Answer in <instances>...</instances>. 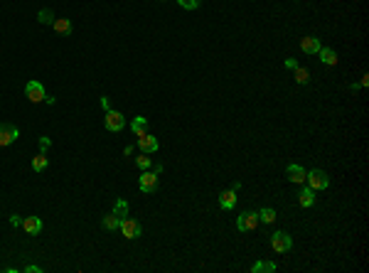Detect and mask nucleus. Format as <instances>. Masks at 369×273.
<instances>
[{
	"instance_id": "f257e3e1",
	"label": "nucleus",
	"mask_w": 369,
	"mask_h": 273,
	"mask_svg": "<svg viewBox=\"0 0 369 273\" xmlns=\"http://www.w3.org/2000/svg\"><path fill=\"white\" fill-rule=\"evenodd\" d=\"M305 180H308V187H310V189H327V187H330V177H327V172H322V170H310V172L305 175Z\"/></svg>"
},
{
	"instance_id": "f03ea898",
	"label": "nucleus",
	"mask_w": 369,
	"mask_h": 273,
	"mask_svg": "<svg viewBox=\"0 0 369 273\" xmlns=\"http://www.w3.org/2000/svg\"><path fill=\"white\" fill-rule=\"evenodd\" d=\"M271 246H273V251H278V254L290 251V246H293L290 234H285V231H276V234H271Z\"/></svg>"
},
{
	"instance_id": "7ed1b4c3",
	"label": "nucleus",
	"mask_w": 369,
	"mask_h": 273,
	"mask_svg": "<svg viewBox=\"0 0 369 273\" xmlns=\"http://www.w3.org/2000/svg\"><path fill=\"white\" fill-rule=\"evenodd\" d=\"M103 126H106V131H111V133H118V131L126 126V119H123L118 111H106Z\"/></svg>"
},
{
	"instance_id": "20e7f679",
	"label": "nucleus",
	"mask_w": 369,
	"mask_h": 273,
	"mask_svg": "<svg viewBox=\"0 0 369 273\" xmlns=\"http://www.w3.org/2000/svg\"><path fill=\"white\" fill-rule=\"evenodd\" d=\"M17 138H20L17 126H13V123H0V148H5V145L15 143Z\"/></svg>"
},
{
	"instance_id": "39448f33",
	"label": "nucleus",
	"mask_w": 369,
	"mask_h": 273,
	"mask_svg": "<svg viewBox=\"0 0 369 273\" xmlns=\"http://www.w3.org/2000/svg\"><path fill=\"white\" fill-rule=\"evenodd\" d=\"M118 229H121V234H123L126 239H138V237H140V231H143V229H140V224H138L135 219H128V217H123V219H121V226H118Z\"/></svg>"
},
{
	"instance_id": "423d86ee",
	"label": "nucleus",
	"mask_w": 369,
	"mask_h": 273,
	"mask_svg": "<svg viewBox=\"0 0 369 273\" xmlns=\"http://www.w3.org/2000/svg\"><path fill=\"white\" fill-rule=\"evenodd\" d=\"M25 96L32 101V103H40V101H45V86L40 84V82H27V86H25Z\"/></svg>"
},
{
	"instance_id": "0eeeda50",
	"label": "nucleus",
	"mask_w": 369,
	"mask_h": 273,
	"mask_svg": "<svg viewBox=\"0 0 369 273\" xmlns=\"http://www.w3.org/2000/svg\"><path fill=\"white\" fill-rule=\"evenodd\" d=\"M158 189V172H151V170H143L140 175V192L145 194H151Z\"/></svg>"
},
{
	"instance_id": "6e6552de",
	"label": "nucleus",
	"mask_w": 369,
	"mask_h": 273,
	"mask_svg": "<svg viewBox=\"0 0 369 273\" xmlns=\"http://www.w3.org/2000/svg\"><path fill=\"white\" fill-rule=\"evenodd\" d=\"M256 224H258V214L256 212H241L239 219H236V229L239 231H251V229H256Z\"/></svg>"
},
{
	"instance_id": "1a4fd4ad",
	"label": "nucleus",
	"mask_w": 369,
	"mask_h": 273,
	"mask_svg": "<svg viewBox=\"0 0 369 273\" xmlns=\"http://www.w3.org/2000/svg\"><path fill=\"white\" fill-rule=\"evenodd\" d=\"M138 148H140V153H158V138L155 136H151V133H143L140 138H138Z\"/></svg>"
},
{
	"instance_id": "9d476101",
	"label": "nucleus",
	"mask_w": 369,
	"mask_h": 273,
	"mask_svg": "<svg viewBox=\"0 0 369 273\" xmlns=\"http://www.w3.org/2000/svg\"><path fill=\"white\" fill-rule=\"evenodd\" d=\"M22 229L30 234V237H37L42 231V219L40 217H25L22 219Z\"/></svg>"
},
{
	"instance_id": "9b49d317",
	"label": "nucleus",
	"mask_w": 369,
	"mask_h": 273,
	"mask_svg": "<svg viewBox=\"0 0 369 273\" xmlns=\"http://www.w3.org/2000/svg\"><path fill=\"white\" fill-rule=\"evenodd\" d=\"M285 175H288V180H290V182H295V185H303L308 172H305V168H301V165H288Z\"/></svg>"
},
{
	"instance_id": "f8f14e48",
	"label": "nucleus",
	"mask_w": 369,
	"mask_h": 273,
	"mask_svg": "<svg viewBox=\"0 0 369 273\" xmlns=\"http://www.w3.org/2000/svg\"><path fill=\"white\" fill-rule=\"evenodd\" d=\"M320 40H318V37H303V40H301V50L305 52V54H318L320 52Z\"/></svg>"
},
{
	"instance_id": "ddd939ff",
	"label": "nucleus",
	"mask_w": 369,
	"mask_h": 273,
	"mask_svg": "<svg viewBox=\"0 0 369 273\" xmlns=\"http://www.w3.org/2000/svg\"><path fill=\"white\" fill-rule=\"evenodd\" d=\"M318 57H320V62L327 64V67H335V64H337V52L332 50V47H320Z\"/></svg>"
},
{
	"instance_id": "4468645a",
	"label": "nucleus",
	"mask_w": 369,
	"mask_h": 273,
	"mask_svg": "<svg viewBox=\"0 0 369 273\" xmlns=\"http://www.w3.org/2000/svg\"><path fill=\"white\" fill-rule=\"evenodd\" d=\"M219 205H221V209H234V205H236V189L221 192L219 194Z\"/></svg>"
},
{
	"instance_id": "2eb2a0df",
	"label": "nucleus",
	"mask_w": 369,
	"mask_h": 273,
	"mask_svg": "<svg viewBox=\"0 0 369 273\" xmlns=\"http://www.w3.org/2000/svg\"><path fill=\"white\" fill-rule=\"evenodd\" d=\"M52 27H54L57 34H71V22H69L67 17H57V20L52 22Z\"/></svg>"
},
{
	"instance_id": "dca6fc26",
	"label": "nucleus",
	"mask_w": 369,
	"mask_h": 273,
	"mask_svg": "<svg viewBox=\"0 0 369 273\" xmlns=\"http://www.w3.org/2000/svg\"><path fill=\"white\" fill-rule=\"evenodd\" d=\"M101 224H103V229H108V231H116V229L121 226V217H116L114 212H111V214H106V217L101 219Z\"/></svg>"
},
{
	"instance_id": "f3484780",
	"label": "nucleus",
	"mask_w": 369,
	"mask_h": 273,
	"mask_svg": "<svg viewBox=\"0 0 369 273\" xmlns=\"http://www.w3.org/2000/svg\"><path fill=\"white\" fill-rule=\"evenodd\" d=\"M251 271H253V273H273V271H276V263H273V261H258V263L251 266Z\"/></svg>"
},
{
	"instance_id": "a211bd4d",
	"label": "nucleus",
	"mask_w": 369,
	"mask_h": 273,
	"mask_svg": "<svg viewBox=\"0 0 369 273\" xmlns=\"http://www.w3.org/2000/svg\"><path fill=\"white\" fill-rule=\"evenodd\" d=\"M145 128H148V121L143 119V116H135V119H133V123H131V131L140 138L143 133H145Z\"/></svg>"
},
{
	"instance_id": "6ab92c4d",
	"label": "nucleus",
	"mask_w": 369,
	"mask_h": 273,
	"mask_svg": "<svg viewBox=\"0 0 369 273\" xmlns=\"http://www.w3.org/2000/svg\"><path fill=\"white\" fill-rule=\"evenodd\" d=\"M313 202H315V189L303 187V192H301V205H303V207H313Z\"/></svg>"
},
{
	"instance_id": "aec40b11",
	"label": "nucleus",
	"mask_w": 369,
	"mask_h": 273,
	"mask_svg": "<svg viewBox=\"0 0 369 273\" xmlns=\"http://www.w3.org/2000/svg\"><path fill=\"white\" fill-rule=\"evenodd\" d=\"M47 163H50V160H47V155H45V153H40L37 158H32V170H34V172H42V170L47 168Z\"/></svg>"
},
{
	"instance_id": "412c9836",
	"label": "nucleus",
	"mask_w": 369,
	"mask_h": 273,
	"mask_svg": "<svg viewBox=\"0 0 369 273\" xmlns=\"http://www.w3.org/2000/svg\"><path fill=\"white\" fill-rule=\"evenodd\" d=\"M258 222H264V224H273L276 222V212L271 207H264L261 212H258Z\"/></svg>"
},
{
	"instance_id": "4be33fe9",
	"label": "nucleus",
	"mask_w": 369,
	"mask_h": 273,
	"mask_svg": "<svg viewBox=\"0 0 369 273\" xmlns=\"http://www.w3.org/2000/svg\"><path fill=\"white\" fill-rule=\"evenodd\" d=\"M293 71H295V82H298V84H308V82H310V71H308V69L295 67Z\"/></svg>"
},
{
	"instance_id": "5701e85b",
	"label": "nucleus",
	"mask_w": 369,
	"mask_h": 273,
	"mask_svg": "<svg viewBox=\"0 0 369 273\" xmlns=\"http://www.w3.org/2000/svg\"><path fill=\"white\" fill-rule=\"evenodd\" d=\"M114 214L116 217H128V202L126 200H116V205H114Z\"/></svg>"
},
{
	"instance_id": "b1692460",
	"label": "nucleus",
	"mask_w": 369,
	"mask_h": 273,
	"mask_svg": "<svg viewBox=\"0 0 369 273\" xmlns=\"http://www.w3.org/2000/svg\"><path fill=\"white\" fill-rule=\"evenodd\" d=\"M37 20H40L42 25H52L57 17H54V13H52L50 8H45V10H40V15H37Z\"/></svg>"
},
{
	"instance_id": "393cba45",
	"label": "nucleus",
	"mask_w": 369,
	"mask_h": 273,
	"mask_svg": "<svg viewBox=\"0 0 369 273\" xmlns=\"http://www.w3.org/2000/svg\"><path fill=\"white\" fill-rule=\"evenodd\" d=\"M135 165H138L140 170H151L153 163H151V158H148V153H140L138 158H135Z\"/></svg>"
},
{
	"instance_id": "a878e982",
	"label": "nucleus",
	"mask_w": 369,
	"mask_h": 273,
	"mask_svg": "<svg viewBox=\"0 0 369 273\" xmlns=\"http://www.w3.org/2000/svg\"><path fill=\"white\" fill-rule=\"evenodd\" d=\"M177 3H180L184 10H195V8H200L202 0H177Z\"/></svg>"
},
{
	"instance_id": "bb28decb",
	"label": "nucleus",
	"mask_w": 369,
	"mask_h": 273,
	"mask_svg": "<svg viewBox=\"0 0 369 273\" xmlns=\"http://www.w3.org/2000/svg\"><path fill=\"white\" fill-rule=\"evenodd\" d=\"M50 145H52V140H50L47 136H42V138H40V153H47Z\"/></svg>"
},
{
	"instance_id": "cd10ccee",
	"label": "nucleus",
	"mask_w": 369,
	"mask_h": 273,
	"mask_svg": "<svg viewBox=\"0 0 369 273\" xmlns=\"http://www.w3.org/2000/svg\"><path fill=\"white\" fill-rule=\"evenodd\" d=\"M10 224H13V226H20V217L13 214V217H10Z\"/></svg>"
},
{
	"instance_id": "c85d7f7f",
	"label": "nucleus",
	"mask_w": 369,
	"mask_h": 273,
	"mask_svg": "<svg viewBox=\"0 0 369 273\" xmlns=\"http://www.w3.org/2000/svg\"><path fill=\"white\" fill-rule=\"evenodd\" d=\"M25 271H27V273H40V266H27Z\"/></svg>"
},
{
	"instance_id": "c756f323",
	"label": "nucleus",
	"mask_w": 369,
	"mask_h": 273,
	"mask_svg": "<svg viewBox=\"0 0 369 273\" xmlns=\"http://www.w3.org/2000/svg\"><path fill=\"white\" fill-rule=\"evenodd\" d=\"M285 67H288V69H295L298 64H295V59H285Z\"/></svg>"
}]
</instances>
